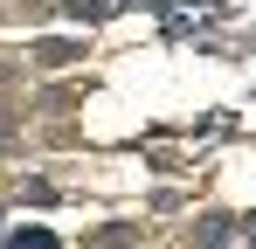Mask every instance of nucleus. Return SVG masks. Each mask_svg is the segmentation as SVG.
I'll list each match as a JSON object with an SVG mask.
<instances>
[{"instance_id": "nucleus-1", "label": "nucleus", "mask_w": 256, "mask_h": 249, "mask_svg": "<svg viewBox=\"0 0 256 249\" xmlns=\"http://www.w3.org/2000/svg\"><path fill=\"white\" fill-rule=\"evenodd\" d=\"M0 249H56V236H48V228H14Z\"/></svg>"}, {"instance_id": "nucleus-2", "label": "nucleus", "mask_w": 256, "mask_h": 249, "mask_svg": "<svg viewBox=\"0 0 256 249\" xmlns=\"http://www.w3.org/2000/svg\"><path fill=\"white\" fill-rule=\"evenodd\" d=\"M118 0H70V14H111Z\"/></svg>"}]
</instances>
